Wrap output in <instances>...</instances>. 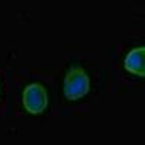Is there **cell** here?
I'll list each match as a JSON object with an SVG mask.
<instances>
[{
    "instance_id": "obj_3",
    "label": "cell",
    "mask_w": 145,
    "mask_h": 145,
    "mask_svg": "<svg viewBox=\"0 0 145 145\" xmlns=\"http://www.w3.org/2000/svg\"><path fill=\"white\" fill-rule=\"evenodd\" d=\"M125 68L135 76L145 77V46L135 48L126 55Z\"/></svg>"
},
{
    "instance_id": "obj_2",
    "label": "cell",
    "mask_w": 145,
    "mask_h": 145,
    "mask_svg": "<svg viewBox=\"0 0 145 145\" xmlns=\"http://www.w3.org/2000/svg\"><path fill=\"white\" fill-rule=\"evenodd\" d=\"M23 106L29 113L38 115L42 113L48 106V94L46 90L38 83L29 84L23 90Z\"/></svg>"
},
{
    "instance_id": "obj_1",
    "label": "cell",
    "mask_w": 145,
    "mask_h": 145,
    "mask_svg": "<svg viewBox=\"0 0 145 145\" xmlns=\"http://www.w3.org/2000/svg\"><path fill=\"white\" fill-rule=\"evenodd\" d=\"M90 89V80L87 72L81 67H71L64 80V94L68 100H77L86 96Z\"/></svg>"
}]
</instances>
